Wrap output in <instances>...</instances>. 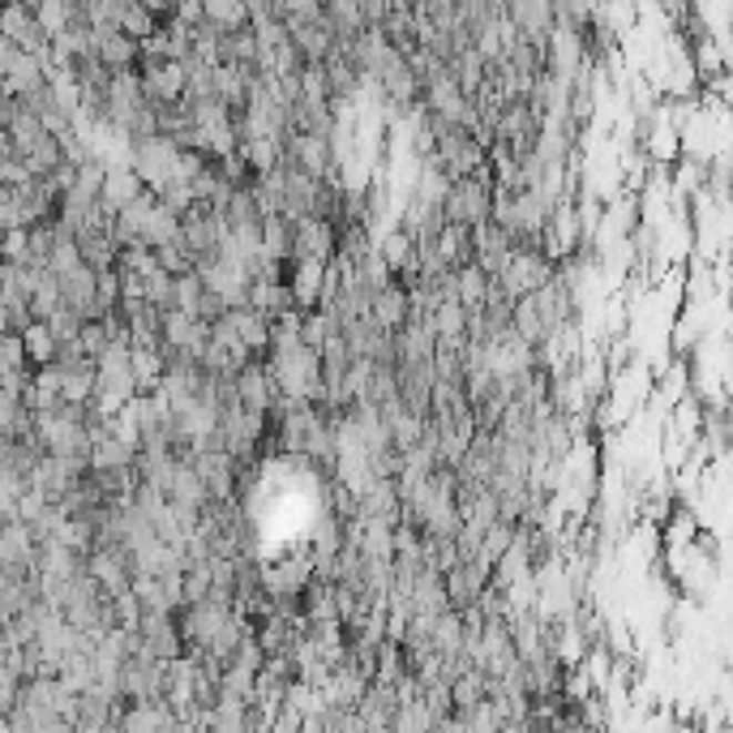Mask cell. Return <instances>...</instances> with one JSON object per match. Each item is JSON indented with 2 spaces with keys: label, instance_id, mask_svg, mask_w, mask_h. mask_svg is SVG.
<instances>
[{
  "label": "cell",
  "instance_id": "7a4b0ae2",
  "mask_svg": "<svg viewBox=\"0 0 733 733\" xmlns=\"http://www.w3.org/2000/svg\"><path fill=\"white\" fill-rule=\"evenodd\" d=\"M142 190H146V185H142L133 172H108V176H103V185H99V211L112 220V215H116V211H125L129 202H133Z\"/></svg>",
  "mask_w": 733,
  "mask_h": 733
},
{
  "label": "cell",
  "instance_id": "3957f363",
  "mask_svg": "<svg viewBox=\"0 0 733 733\" xmlns=\"http://www.w3.org/2000/svg\"><path fill=\"white\" fill-rule=\"evenodd\" d=\"M18 335H22V352H27V360H31V365H48V360H57L61 344H57V335L48 330V322L31 318L27 326H18Z\"/></svg>",
  "mask_w": 733,
  "mask_h": 733
},
{
  "label": "cell",
  "instance_id": "6da1fadb",
  "mask_svg": "<svg viewBox=\"0 0 733 733\" xmlns=\"http://www.w3.org/2000/svg\"><path fill=\"white\" fill-rule=\"evenodd\" d=\"M43 82H48V64L39 61L34 52H22V48H18L13 64H9L4 78H0V95L22 99V95H31L34 86H43Z\"/></svg>",
  "mask_w": 733,
  "mask_h": 733
},
{
  "label": "cell",
  "instance_id": "277c9868",
  "mask_svg": "<svg viewBox=\"0 0 733 733\" xmlns=\"http://www.w3.org/2000/svg\"><path fill=\"white\" fill-rule=\"evenodd\" d=\"M167 22V18H160L155 9H146L142 0H125V9H121V18H116V31H125L129 39H146V34H155Z\"/></svg>",
  "mask_w": 733,
  "mask_h": 733
},
{
  "label": "cell",
  "instance_id": "5b68a950",
  "mask_svg": "<svg viewBox=\"0 0 733 733\" xmlns=\"http://www.w3.org/2000/svg\"><path fill=\"white\" fill-rule=\"evenodd\" d=\"M9 160H18V151H13V138H9V129L0 125V167Z\"/></svg>",
  "mask_w": 733,
  "mask_h": 733
}]
</instances>
